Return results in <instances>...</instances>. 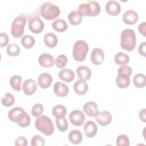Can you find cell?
<instances>
[{
  "mask_svg": "<svg viewBox=\"0 0 146 146\" xmlns=\"http://www.w3.org/2000/svg\"><path fill=\"white\" fill-rule=\"evenodd\" d=\"M8 117L10 120L16 123L21 127H28L31 122L30 115L20 107L10 110L8 112Z\"/></svg>",
  "mask_w": 146,
  "mask_h": 146,
  "instance_id": "cell-1",
  "label": "cell"
},
{
  "mask_svg": "<svg viewBox=\"0 0 146 146\" xmlns=\"http://www.w3.org/2000/svg\"><path fill=\"white\" fill-rule=\"evenodd\" d=\"M136 38L135 31L132 29H125L120 34V46L125 50L132 51L136 46Z\"/></svg>",
  "mask_w": 146,
  "mask_h": 146,
  "instance_id": "cell-2",
  "label": "cell"
},
{
  "mask_svg": "<svg viewBox=\"0 0 146 146\" xmlns=\"http://www.w3.org/2000/svg\"><path fill=\"white\" fill-rule=\"evenodd\" d=\"M36 128L46 136L52 135L54 131V123L49 117L41 115L37 117L35 121Z\"/></svg>",
  "mask_w": 146,
  "mask_h": 146,
  "instance_id": "cell-3",
  "label": "cell"
},
{
  "mask_svg": "<svg viewBox=\"0 0 146 146\" xmlns=\"http://www.w3.org/2000/svg\"><path fill=\"white\" fill-rule=\"evenodd\" d=\"M100 10L101 8L99 3L95 1H91L87 3H81L79 6L78 12L82 17H95L100 13Z\"/></svg>",
  "mask_w": 146,
  "mask_h": 146,
  "instance_id": "cell-4",
  "label": "cell"
},
{
  "mask_svg": "<svg viewBox=\"0 0 146 146\" xmlns=\"http://www.w3.org/2000/svg\"><path fill=\"white\" fill-rule=\"evenodd\" d=\"M60 13L59 7L49 2L43 3L40 8V15L47 20H52L57 18Z\"/></svg>",
  "mask_w": 146,
  "mask_h": 146,
  "instance_id": "cell-5",
  "label": "cell"
},
{
  "mask_svg": "<svg viewBox=\"0 0 146 146\" xmlns=\"http://www.w3.org/2000/svg\"><path fill=\"white\" fill-rule=\"evenodd\" d=\"M88 51V46L83 40H77L74 44L72 56L74 59L78 62L84 61Z\"/></svg>",
  "mask_w": 146,
  "mask_h": 146,
  "instance_id": "cell-6",
  "label": "cell"
},
{
  "mask_svg": "<svg viewBox=\"0 0 146 146\" xmlns=\"http://www.w3.org/2000/svg\"><path fill=\"white\" fill-rule=\"evenodd\" d=\"M26 23V20L23 16H18L14 19L11 27V34L14 38L22 36L24 33Z\"/></svg>",
  "mask_w": 146,
  "mask_h": 146,
  "instance_id": "cell-7",
  "label": "cell"
},
{
  "mask_svg": "<svg viewBox=\"0 0 146 146\" xmlns=\"http://www.w3.org/2000/svg\"><path fill=\"white\" fill-rule=\"evenodd\" d=\"M70 122L75 126H80L84 123L85 116L80 110L72 111L69 115Z\"/></svg>",
  "mask_w": 146,
  "mask_h": 146,
  "instance_id": "cell-8",
  "label": "cell"
},
{
  "mask_svg": "<svg viewBox=\"0 0 146 146\" xmlns=\"http://www.w3.org/2000/svg\"><path fill=\"white\" fill-rule=\"evenodd\" d=\"M29 28L32 33L39 34L44 29V23L40 18L34 17L30 20L29 23Z\"/></svg>",
  "mask_w": 146,
  "mask_h": 146,
  "instance_id": "cell-9",
  "label": "cell"
},
{
  "mask_svg": "<svg viewBox=\"0 0 146 146\" xmlns=\"http://www.w3.org/2000/svg\"><path fill=\"white\" fill-rule=\"evenodd\" d=\"M95 117L96 121L102 126H106L108 125L112 120V115L111 113L107 111L98 112Z\"/></svg>",
  "mask_w": 146,
  "mask_h": 146,
  "instance_id": "cell-10",
  "label": "cell"
},
{
  "mask_svg": "<svg viewBox=\"0 0 146 146\" xmlns=\"http://www.w3.org/2000/svg\"><path fill=\"white\" fill-rule=\"evenodd\" d=\"M106 12L110 15H117L121 11V6L116 1H108L105 6Z\"/></svg>",
  "mask_w": 146,
  "mask_h": 146,
  "instance_id": "cell-11",
  "label": "cell"
},
{
  "mask_svg": "<svg viewBox=\"0 0 146 146\" xmlns=\"http://www.w3.org/2000/svg\"><path fill=\"white\" fill-rule=\"evenodd\" d=\"M37 89L36 82L32 79H28L24 81L22 84V90L25 94L31 95L34 94Z\"/></svg>",
  "mask_w": 146,
  "mask_h": 146,
  "instance_id": "cell-12",
  "label": "cell"
},
{
  "mask_svg": "<svg viewBox=\"0 0 146 146\" xmlns=\"http://www.w3.org/2000/svg\"><path fill=\"white\" fill-rule=\"evenodd\" d=\"M53 90L55 94L58 96L64 97L68 94L69 88L66 84L60 82H56L54 84Z\"/></svg>",
  "mask_w": 146,
  "mask_h": 146,
  "instance_id": "cell-13",
  "label": "cell"
},
{
  "mask_svg": "<svg viewBox=\"0 0 146 146\" xmlns=\"http://www.w3.org/2000/svg\"><path fill=\"white\" fill-rule=\"evenodd\" d=\"M104 59V54L100 48H95L91 54V60L95 65L101 64Z\"/></svg>",
  "mask_w": 146,
  "mask_h": 146,
  "instance_id": "cell-14",
  "label": "cell"
},
{
  "mask_svg": "<svg viewBox=\"0 0 146 146\" xmlns=\"http://www.w3.org/2000/svg\"><path fill=\"white\" fill-rule=\"evenodd\" d=\"M39 64L44 67H51L54 66L55 60L54 57L48 53H43L38 58Z\"/></svg>",
  "mask_w": 146,
  "mask_h": 146,
  "instance_id": "cell-15",
  "label": "cell"
},
{
  "mask_svg": "<svg viewBox=\"0 0 146 146\" xmlns=\"http://www.w3.org/2000/svg\"><path fill=\"white\" fill-rule=\"evenodd\" d=\"M138 17V14L135 10H128L124 13L122 19L127 25H133L137 21Z\"/></svg>",
  "mask_w": 146,
  "mask_h": 146,
  "instance_id": "cell-16",
  "label": "cell"
},
{
  "mask_svg": "<svg viewBox=\"0 0 146 146\" xmlns=\"http://www.w3.org/2000/svg\"><path fill=\"white\" fill-rule=\"evenodd\" d=\"M52 82V76L47 73L44 72L41 74L38 79V84L42 88L46 89L48 88Z\"/></svg>",
  "mask_w": 146,
  "mask_h": 146,
  "instance_id": "cell-17",
  "label": "cell"
},
{
  "mask_svg": "<svg viewBox=\"0 0 146 146\" xmlns=\"http://www.w3.org/2000/svg\"><path fill=\"white\" fill-rule=\"evenodd\" d=\"M84 131L88 137H93L95 136L98 131V126L93 121H87L84 125Z\"/></svg>",
  "mask_w": 146,
  "mask_h": 146,
  "instance_id": "cell-18",
  "label": "cell"
},
{
  "mask_svg": "<svg viewBox=\"0 0 146 146\" xmlns=\"http://www.w3.org/2000/svg\"><path fill=\"white\" fill-rule=\"evenodd\" d=\"M83 110L89 116H95L99 112L97 104L91 101L86 103L83 106Z\"/></svg>",
  "mask_w": 146,
  "mask_h": 146,
  "instance_id": "cell-19",
  "label": "cell"
},
{
  "mask_svg": "<svg viewBox=\"0 0 146 146\" xmlns=\"http://www.w3.org/2000/svg\"><path fill=\"white\" fill-rule=\"evenodd\" d=\"M58 77L64 82L70 83L74 79L75 74L71 69L64 68L59 72Z\"/></svg>",
  "mask_w": 146,
  "mask_h": 146,
  "instance_id": "cell-20",
  "label": "cell"
},
{
  "mask_svg": "<svg viewBox=\"0 0 146 146\" xmlns=\"http://www.w3.org/2000/svg\"><path fill=\"white\" fill-rule=\"evenodd\" d=\"M76 73L79 79L84 81L89 80L91 76V71L90 68L86 66H79L76 69Z\"/></svg>",
  "mask_w": 146,
  "mask_h": 146,
  "instance_id": "cell-21",
  "label": "cell"
},
{
  "mask_svg": "<svg viewBox=\"0 0 146 146\" xmlns=\"http://www.w3.org/2000/svg\"><path fill=\"white\" fill-rule=\"evenodd\" d=\"M74 89L75 92L80 95H84L88 90V84L82 80H76L74 84Z\"/></svg>",
  "mask_w": 146,
  "mask_h": 146,
  "instance_id": "cell-22",
  "label": "cell"
},
{
  "mask_svg": "<svg viewBox=\"0 0 146 146\" xmlns=\"http://www.w3.org/2000/svg\"><path fill=\"white\" fill-rule=\"evenodd\" d=\"M69 141L74 144H79L83 139V136L79 130L74 129L70 131L68 134Z\"/></svg>",
  "mask_w": 146,
  "mask_h": 146,
  "instance_id": "cell-23",
  "label": "cell"
},
{
  "mask_svg": "<svg viewBox=\"0 0 146 146\" xmlns=\"http://www.w3.org/2000/svg\"><path fill=\"white\" fill-rule=\"evenodd\" d=\"M43 40L45 45L50 48L55 47L58 43L57 36L52 33H48L45 34Z\"/></svg>",
  "mask_w": 146,
  "mask_h": 146,
  "instance_id": "cell-24",
  "label": "cell"
},
{
  "mask_svg": "<svg viewBox=\"0 0 146 146\" xmlns=\"http://www.w3.org/2000/svg\"><path fill=\"white\" fill-rule=\"evenodd\" d=\"M52 27L56 31L62 33L65 31L68 27L66 22L63 19H56L52 22Z\"/></svg>",
  "mask_w": 146,
  "mask_h": 146,
  "instance_id": "cell-25",
  "label": "cell"
},
{
  "mask_svg": "<svg viewBox=\"0 0 146 146\" xmlns=\"http://www.w3.org/2000/svg\"><path fill=\"white\" fill-rule=\"evenodd\" d=\"M82 17L78 12V11H71L68 15V19L69 22L74 26L79 25L82 21Z\"/></svg>",
  "mask_w": 146,
  "mask_h": 146,
  "instance_id": "cell-26",
  "label": "cell"
},
{
  "mask_svg": "<svg viewBox=\"0 0 146 146\" xmlns=\"http://www.w3.org/2000/svg\"><path fill=\"white\" fill-rule=\"evenodd\" d=\"M114 60H115V62L117 65L124 66V65H126L129 62V57L125 53H124L122 52H119L115 55Z\"/></svg>",
  "mask_w": 146,
  "mask_h": 146,
  "instance_id": "cell-27",
  "label": "cell"
},
{
  "mask_svg": "<svg viewBox=\"0 0 146 146\" xmlns=\"http://www.w3.org/2000/svg\"><path fill=\"white\" fill-rule=\"evenodd\" d=\"M116 83L120 88H125L129 85L130 78L124 75H118L116 78Z\"/></svg>",
  "mask_w": 146,
  "mask_h": 146,
  "instance_id": "cell-28",
  "label": "cell"
},
{
  "mask_svg": "<svg viewBox=\"0 0 146 146\" xmlns=\"http://www.w3.org/2000/svg\"><path fill=\"white\" fill-rule=\"evenodd\" d=\"M133 82L135 87L139 88H144L146 84V77L144 74H136L133 79Z\"/></svg>",
  "mask_w": 146,
  "mask_h": 146,
  "instance_id": "cell-29",
  "label": "cell"
},
{
  "mask_svg": "<svg viewBox=\"0 0 146 146\" xmlns=\"http://www.w3.org/2000/svg\"><path fill=\"white\" fill-rule=\"evenodd\" d=\"M67 109L66 108L61 104H58L54 107L52 110V113L56 118L64 117L66 115Z\"/></svg>",
  "mask_w": 146,
  "mask_h": 146,
  "instance_id": "cell-30",
  "label": "cell"
},
{
  "mask_svg": "<svg viewBox=\"0 0 146 146\" xmlns=\"http://www.w3.org/2000/svg\"><path fill=\"white\" fill-rule=\"evenodd\" d=\"M21 43L25 48H31L34 46L35 43V40L34 38L31 35H25L21 39Z\"/></svg>",
  "mask_w": 146,
  "mask_h": 146,
  "instance_id": "cell-31",
  "label": "cell"
},
{
  "mask_svg": "<svg viewBox=\"0 0 146 146\" xmlns=\"http://www.w3.org/2000/svg\"><path fill=\"white\" fill-rule=\"evenodd\" d=\"M21 80L22 77L18 75L12 76L10 79V84L12 88L14 90L19 91L21 89Z\"/></svg>",
  "mask_w": 146,
  "mask_h": 146,
  "instance_id": "cell-32",
  "label": "cell"
},
{
  "mask_svg": "<svg viewBox=\"0 0 146 146\" xmlns=\"http://www.w3.org/2000/svg\"><path fill=\"white\" fill-rule=\"evenodd\" d=\"M1 102L4 106L7 107H10L14 103L15 98L11 93L7 92L2 96L1 98Z\"/></svg>",
  "mask_w": 146,
  "mask_h": 146,
  "instance_id": "cell-33",
  "label": "cell"
},
{
  "mask_svg": "<svg viewBox=\"0 0 146 146\" xmlns=\"http://www.w3.org/2000/svg\"><path fill=\"white\" fill-rule=\"evenodd\" d=\"M56 125L58 130L60 132H65L68 128V122L66 117H60L56 118Z\"/></svg>",
  "mask_w": 146,
  "mask_h": 146,
  "instance_id": "cell-34",
  "label": "cell"
},
{
  "mask_svg": "<svg viewBox=\"0 0 146 146\" xmlns=\"http://www.w3.org/2000/svg\"><path fill=\"white\" fill-rule=\"evenodd\" d=\"M7 54L11 56H18L20 53L19 46L15 43L9 44L6 48Z\"/></svg>",
  "mask_w": 146,
  "mask_h": 146,
  "instance_id": "cell-35",
  "label": "cell"
},
{
  "mask_svg": "<svg viewBox=\"0 0 146 146\" xmlns=\"http://www.w3.org/2000/svg\"><path fill=\"white\" fill-rule=\"evenodd\" d=\"M67 57L64 54H60L55 59V65L59 68H63L67 65Z\"/></svg>",
  "mask_w": 146,
  "mask_h": 146,
  "instance_id": "cell-36",
  "label": "cell"
},
{
  "mask_svg": "<svg viewBox=\"0 0 146 146\" xmlns=\"http://www.w3.org/2000/svg\"><path fill=\"white\" fill-rule=\"evenodd\" d=\"M43 106L40 103H36L35 105L33 106V107L31 108V112L34 117H38L42 115L43 112Z\"/></svg>",
  "mask_w": 146,
  "mask_h": 146,
  "instance_id": "cell-37",
  "label": "cell"
},
{
  "mask_svg": "<svg viewBox=\"0 0 146 146\" xmlns=\"http://www.w3.org/2000/svg\"><path fill=\"white\" fill-rule=\"evenodd\" d=\"M116 145L120 146V145H129V140L128 137L124 135L121 134L117 136L116 139Z\"/></svg>",
  "mask_w": 146,
  "mask_h": 146,
  "instance_id": "cell-38",
  "label": "cell"
},
{
  "mask_svg": "<svg viewBox=\"0 0 146 146\" xmlns=\"http://www.w3.org/2000/svg\"><path fill=\"white\" fill-rule=\"evenodd\" d=\"M31 145L32 146H43L44 145V140L40 135H34L31 140Z\"/></svg>",
  "mask_w": 146,
  "mask_h": 146,
  "instance_id": "cell-39",
  "label": "cell"
},
{
  "mask_svg": "<svg viewBox=\"0 0 146 146\" xmlns=\"http://www.w3.org/2000/svg\"><path fill=\"white\" fill-rule=\"evenodd\" d=\"M132 68L129 66H127L126 65L121 66L117 70L118 75H124L128 76H130L132 74Z\"/></svg>",
  "mask_w": 146,
  "mask_h": 146,
  "instance_id": "cell-40",
  "label": "cell"
},
{
  "mask_svg": "<svg viewBox=\"0 0 146 146\" xmlns=\"http://www.w3.org/2000/svg\"><path fill=\"white\" fill-rule=\"evenodd\" d=\"M9 38L8 35L4 33H1V44L0 46L1 47L6 46L7 43H9Z\"/></svg>",
  "mask_w": 146,
  "mask_h": 146,
  "instance_id": "cell-41",
  "label": "cell"
},
{
  "mask_svg": "<svg viewBox=\"0 0 146 146\" xmlns=\"http://www.w3.org/2000/svg\"><path fill=\"white\" fill-rule=\"evenodd\" d=\"M27 145V140L23 136L18 137L15 141V145H16V146H18V145L26 146Z\"/></svg>",
  "mask_w": 146,
  "mask_h": 146,
  "instance_id": "cell-42",
  "label": "cell"
},
{
  "mask_svg": "<svg viewBox=\"0 0 146 146\" xmlns=\"http://www.w3.org/2000/svg\"><path fill=\"white\" fill-rule=\"evenodd\" d=\"M138 51L141 55H142L143 56H146V43H145V42H142L139 45V48H138Z\"/></svg>",
  "mask_w": 146,
  "mask_h": 146,
  "instance_id": "cell-43",
  "label": "cell"
},
{
  "mask_svg": "<svg viewBox=\"0 0 146 146\" xmlns=\"http://www.w3.org/2000/svg\"><path fill=\"white\" fill-rule=\"evenodd\" d=\"M145 28H146V23L145 22L140 23L138 26V30L140 34H141L143 36H145Z\"/></svg>",
  "mask_w": 146,
  "mask_h": 146,
  "instance_id": "cell-44",
  "label": "cell"
},
{
  "mask_svg": "<svg viewBox=\"0 0 146 146\" xmlns=\"http://www.w3.org/2000/svg\"><path fill=\"white\" fill-rule=\"evenodd\" d=\"M139 117L143 122H145V108H143L140 111Z\"/></svg>",
  "mask_w": 146,
  "mask_h": 146,
  "instance_id": "cell-45",
  "label": "cell"
}]
</instances>
